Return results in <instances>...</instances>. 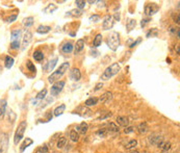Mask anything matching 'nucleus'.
Listing matches in <instances>:
<instances>
[{"label": "nucleus", "instance_id": "obj_1", "mask_svg": "<svg viewBox=\"0 0 180 153\" xmlns=\"http://www.w3.org/2000/svg\"><path fill=\"white\" fill-rule=\"evenodd\" d=\"M69 68H70V63H68V62L63 63V64L59 66V68L56 69V71H54L49 77H48V81L50 82V83H54V82H56V81H59V79H60V78L64 76V74L68 71Z\"/></svg>", "mask_w": 180, "mask_h": 153}, {"label": "nucleus", "instance_id": "obj_2", "mask_svg": "<svg viewBox=\"0 0 180 153\" xmlns=\"http://www.w3.org/2000/svg\"><path fill=\"white\" fill-rule=\"evenodd\" d=\"M120 70H121V66H120L118 63H114L112 65H110V67H107V68L105 69V71L103 72V74L101 75V79H102L103 81L110 80L112 77L117 75V74L120 72Z\"/></svg>", "mask_w": 180, "mask_h": 153}, {"label": "nucleus", "instance_id": "obj_3", "mask_svg": "<svg viewBox=\"0 0 180 153\" xmlns=\"http://www.w3.org/2000/svg\"><path fill=\"white\" fill-rule=\"evenodd\" d=\"M120 43H121L120 42V34L117 31L110 32L106 40V44L108 46V48L112 51H117L119 47H120Z\"/></svg>", "mask_w": 180, "mask_h": 153}, {"label": "nucleus", "instance_id": "obj_4", "mask_svg": "<svg viewBox=\"0 0 180 153\" xmlns=\"http://www.w3.org/2000/svg\"><path fill=\"white\" fill-rule=\"evenodd\" d=\"M26 128H27V122L26 121H22L18 125V128H17V130H16L15 135H14V144L15 145H18L19 143L23 139Z\"/></svg>", "mask_w": 180, "mask_h": 153}, {"label": "nucleus", "instance_id": "obj_5", "mask_svg": "<svg viewBox=\"0 0 180 153\" xmlns=\"http://www.w3.org/2000/svg\"><path fill=\"white\" fill-rule=\"evenodd\" d=\"M20 40H21V30L14 29L11 33V49L17 50L20 48Z\"/></svg>", "mask_w": 180, "mask_h": 153}, {"label": "nucleus", "instance_id": "obj_6", "mask_svg": "<svg viewBox=\"0 0 180 153\" xmlns=\"http://www.w3.org/2000/svg\"><path fill=\"white\" fill-rule=\"evenodd\" d=\"M66 85V82L63 80H59L53 83V85L51 87V96H57L59 95V93H62V91L64 90V87Z\"/></svg>", "mask_w": 180, "mask_h": 153}, {"label": "nucleus", "instance_id": "obj_7", "mask_svg": "<svg viewBox=\"0 0 180 153\" xmlns=\"http://www.w3.org/2000/svg\"><path fill=\"white\" fill-rule=\"evenodd\" d=\"M162 142H164V137H162V135L158 134V133H152L148 137V143L150 145H152V146L158 147Z\"/></svg>", "mask_w": 180, "mask_h": 153}, {"label": "nucleus", "instance_id": "obj_8", "mask_svg": "<svg viewBox=\"0 0 180 153\" xmlns=\"http://www.w3.org/2000/svg\"><path fill=\"white\" fill-rule=\"evenodd\" d=\"M158 9H159V6L156 3H147L145 5V15L149 18V17L156 14Z\"/></svg>", "mask_w": 180, "mask_h": 153}, {"label": "nucleus", "instance_id": "obj_9", "mask_svg": "<svg viewBox=\"0 0 180 153\" xmlns=\"http://www.w3.org/2000/svg\"><path fill=\"white\" fill-rule=\"evenodd\" d=\"M9 146V134L2 132L0 134V153H5Z\"/></svg>", "mask_w": 180, "mask_h": 153}, {"label": "nucleus", "instance_id": "obj_10", "mask_svg": "<svg viewBox=\"0 0 180 153\" xmlns=\"http://www.w3.org/2000/svg\"><path fill=\"white\" fill-rule=\"evenodd\" d=\"M115 24V20L114 18H112V16H110V15H107V16H105L104 20H103V29L104 30H110L112 28V26H114Z\"/></svg>", "mask_w": 180, "mask_h": 153}, {"label": "nucleus", "instance_id": "obj_11", "mask_svg": "<svg viewBox=\"0 0 180 153\" xmlns=\"http://www.w3.org/2000/svg\"><path fill=\"white\" fill-rule=\"evenodd\" d=\"M91 110H90L89 107H87V106H78L77 108H76L75 110H74V114H77L78 116L80 117H89L91 116Z\"/></svg>", "mask_w": 180, "mask_h": 153}, {"label": "nucleus", "instance_id": "obj_12", "mask_svg": "<svg viewBox=\"0 0 180 153\" xmlns=\"http://www.w3.org/2000/svg\"><path fill=\"white\" fill-rule=\"evenodd\" d=\"M31 41H32V33L30 31H26L22 38V50L27 48Z\"/></svg>", "mask_w": 180, "mask_h": 153}, {"label": "nucleus", "instance_id": "obj_13", "mask_svg": "<svg viewBox=\"0 0 180 153\" xmlns=\"http://www.w3.org/2000/svg\"><path fill=\"white\" fill-rule=\"evenodd\" d=\"M70 78L73 80V81H79L80 78H81V73H80L79 69H77V68L72 69L70 72Z\"/></svg>", "mask_w": 180, "mask_h": 153}, {"label": "nucleus", "instance_id": "obj_14", "mask_svg": "<svg viewBox=\"0 0 180 153\" xmlns=\"http://www.w3.org/2000/svg\"><path fill=\"white\" fill-rule=\"evenodd\" d=\"M73 49H74V46H73V44L71 43V42H66V43H64V44H63V46H62L63 53H66V54L71 53L72 51H73Z\"/></svg>", "mask_w": 180, "mask_h": 153}, {"label": "nucleus", "instance_id": "obj_15", "mask_svg": "<svg viewBox=\"0 0 180 153\" xmlns=\"http://www.w3.org/2000/svg\"><path fill=\"white\" fill-rule=\"evenodd\" d=\"M57 60H58V58H57V57H54L53 60H50V62H48L47 64H46V66L44 67V70H45V72H50V71H52L53 69H54L55 65H56Z\"/></svg>", "mask_w": 180, "mask_h": 153}, {"label": "nucleus", "instance_id": "obj_16", "mask_svg": "<svg viewBox=\"0 0 180 153\" xmlns=\"http://www.w3.org/2000/svg\"><path fill=\"white\" fill-rule=\"evenodd\" d=\"M83 48H85V41L82 39L78 40V41L76 42L75 46H74V53L77 54V53L81 52V51L83 50Z\"/></svg>", "mask_w": 180, "mask_h": 153}, {"label": "nucleus", "instance_id": "obj_17", "mask_svg": "<svg viewBox=\"0 0 180 153\" xmlns=\"http://www.w3.org/2000/svg\"><path fill=\"white\" fill-rule=\"evenodd\" d=\"M88 129H89L88 123L81 122V123L77 126V128H76V131H77L78 133H80V134H85V133L88 132Z\"/></svg>", "mask_w": 180, "mask_h": 153}, {"label": "nucleus", "instance_id": "obj_18", "mask_svg": "<svg viewBox=\"0 0 180 153\" xmlns=\"http://www.w3.org/2000/svg\"><path fill=\"white\" fill-rule=\"evenodd\" d=\"M117 123L120 126H122V127H127V126L129 125V120H128V118L125 116H119L118 118H117Z\"/></svg>", "mask_w": 180, "mask_h": 153}, {"label": "nucleus", "instance_id": "obj_19", "mask_svg": "<svg viewBox=\"0 0 180 153\" xmlns=\"http://www.w3.org/2000/svg\"><path fill=\"white\" fill-rule=\"evenodd\" d=\"M6 106H7L6 99H1L0 100V120L4 117L5 112H6Z\"/></svg>", "mask_w": 180, "mask_h": 153}, {"label": "nucleus", "instance_id": "obj_20", "mask_svg": "<svg viewBox=\"0 0 180 153\" xmlns=\"http://www.w3.org/2000/svg\"><path fill=\"white\" fill-rule=\"evenodd\" d=\"M137 131H139L141 134H144V133H146L149 131V126L146 122H142L141 124H139L137 126Z\"/></svg>", "mask_w": 180, "mask_h": 153}, {"label": "nucleus", "instance_id": "obj_21", "mask_svg": "<svg viewBox=\"0 0 180 153\" xmlns=\"http://www.w3.org/2000/svg\"><path fill=\"white\" fill-rule=\"evenodd\" d=\"M82 15V11H80V9H72V11H68L66 14L67 17H73V18H78V17H80Z\"/></svg>", "mask_w": 180, "mask_h": 153}, {"label": "nucleus", "instance_id": "obj_22", "mask_svg": "<svg viewBox=\"0 0 180 153\" xmlns=\"http://www.w3.org/2000/svg\"><path fill=\"white\" fill-rule=\"evenodd\" d=\"M112 99V92H105L102 96H101L100 101H101V102L107 103V102H110Z\"/></svg>", "mask_w": 180, "mask_h": 153}, {"label": "nucleus", "instance_id": "obj_23", "mask_svg": "<svg viewBox=\"0 0 180 153\" xmlns=\"http://www.w3.org/2000/svg\"><path fill=\"white\" fill-rule=\"evenodd\" d=\"M33 143V141H32L31 139H29V137H26L25 139H24V142L22 143V145L20 146V151L21 152H24V150H25L27 147H29L30 145Z\"/></svg>", "mask_w": 180, "mask_h": 153}, {"label": "nucleus", "instance_id": "obj_24", "mask_svg": "<svg viewBox=\"0 0 180 153\" xmlns=\"http://www.w3.org/2000/svg\"><path fill=\"white\" fill-rule=\"evenodd\" d=\"M99 99L96 98V97H91V98L87 99L85 102V106H87V107H90V106H94V105H96L97 103H98Z\"/></svg>", "mask_w": 180, "mask_h": 153}, {"label": "nucleus", "instance_id": "obj_25", "mask_svg": "<svg viewBox=\"0 0 180 153\" xmlns=\"http://www.w3.org/2000/svg\"><path fill=\"white\" fill-rule=\"evenodd\" d=\"M51 30L50 26H46V25H40L39 27L37 28V32L40 34H46Z\"/></svg>", "mask_w": 180, "mask_h": 153}, {"label": "nucleus", "instance_id": "obj_26", "mask_svg": "<svg viewBox=\"0 0 180 153\" xmlns=\"http://www.w3.org/2000/svg\"><path fill=\"white\" fill-rule=\"evenodd\" d=\"M137 26V21L134 19H129L127 21V24H126V28H127V31L130 32L132 29H134V27Z\"/></svg>", "mask_w": 180, "mask_h": 153}, {"label": "nucleus", "instance_id": "obj_27", "mask_svg": "<svg viewBox=\"0 0 180 153\" xmlns=\"http://www.w3.org/2000/svg\"><path fill=\"white\" fill-rule=\"evenodd\" d=\"M65 110H66V105L65 104H60L59 106H57L56 108L54 110V116L55 117H59V116H62L63 114H64Z\"/></svg>", "mask_w": 180, "mask_h": 153}, {"label": "nucleus", "instance_id": "obj_28", "mask_svg": "<svg viewBox=\"0 0 180 153\" xmlns=\"http://www.w3.org/2000/svg\"><path fill=\"white\" fill-rule=\"evenodd\" d=\"M107 131L108 132H118L120 129H119V127L117 126V124H115L114 122H110V123L107 124Z\"/></svg>", "mask_w": 180, "mask_h": 153}, {"label": "nucleus", "instance_id": "obj_29", "mask_svg": "<svg viewBox=\"0 0 180 153\" xmlns=\"http://www.w3.org/2000/svg\"><path fill=\"white\" fill-rule=\"evenodd\" d=\"M15 60L14 58L11 56H9V55H7V56H5V60H4V66L6 69H11V67H13V65H14Z\"/></svg>", "mask_w": 180, "mask_h": 153}, {"label": "nucleus", "instance_id": "obj_30", "mask_svg": "<svg viewBox=\"0 0 180 153\" xmlns=\"http://www.w3.org/2000/svg\"><path fill=\"white\" fill-rule=\"evenodd\" d=\"M33 22H34L33 17H27V18H25L23 20V26L28 28V27H30V26L33 25Z\"/></svg>", "mask_w": 180, "mask_h": 153}, {"label": "nucleus", "instance_id": "obj_31", "mask_svg": "<svg viewBox=\"0 0 180 153\" xmlns=\"http://www.w3.org/2000/svg\"><path fill=\"white\" fill-rule=\"evenodd\" d=\"M32 56H33V58L37 62H41V60H44V53L41 50H36L33 52V54H32Z\"/></svg>", "mask_w": 180, "mask_h": 153}, {"label": "nucleus", "instance_id": "obj_32", "mask_svg": "<svg viewBox=\"0 0 180 153\" xmlns=\"http://www.w3.org/2000/svg\"><path fill=\"white\" fill-rule=\"evenodd\" d=\"M137 146V139H131L127 144L125 145V149L127 150H134V148Z\"/></svg>", "mask_w": 180, "mask_h": 153}, {"label": "nucleus", "instance_id": "obj_33", "mask_svg": "<svg viewBox=\"0 0 180 153\" xmlns=\"http://www.w3.org/2000/svg\"><path fill=\"white\" fill-rule=\"evenodd\" d=\"M101 43H102V34L98 33L95 37V39H94L93 45H94V47H95V48H97V47H99V46L101 45Z\"/></svg>", "mask_w": 180, "mask_h": 153}, {"label": "nucleus", "instance_id": "obj_34", "mask_svg": "<svg viewBox=\"0 0 180 153\" xmlns=\"http://www.w3.org/2000/svg\"><path fill=\"white\" fill-rule=\"evenodd\" d=\"M69 137H70V139L72 142H78L79 141V133L76 130H71Z\"/></svg>", "mask_w": 180, "mask_h": 153}, {"label": "nucleus", "instance_id": "obj_35", "mask_svg": "<svg viewBox=\"0 0 180 153\" xmlns=\"http://www.w3.org/2000/svg\"><path fill=\"white\" fill-rule=\"evenodd\" d=\"M67 144V139L65 137H59V139L57 141V144H56V147L58 149H63Z\"/></svg>", "mask_w": 180, "mask_h": 153}, {"label": "nucleus", "instance_id": "obj_36", "mask_svg": "<svg viewBox=\"0 0 180 153\" xmlns=\"http://www.w3.org/2000/svg\"><path fill=\"white\" fill-rule=\"evenodd\" d=\"M56 9H57V6H56V5L53 4V3H50V4H48L47 6L45 7L44 11H45V13H48V14H49V13H53V11H56Z\"/></svg>", "mask_w": 180, "mask_h": 153}, {"label": "nucleus", "instance_id": "obj_37", "mask_svg": "<svg viewBox=\"0 0 180 153\" xmlns=\"http://www.w3.org/2000/svg\"><path fill=\"white\" fill-rule=\"evenodd\" d=\"M158 147H159L162 151H169L170 149H171V143L170 142H162Z\"/></svg>", "mask_w": 180, "mask_h": 153}, {"label": "nucleus", "instance_id": "obj_38", "mask_svg": "<svg viewBox=\"0 0 180 153\" xmlns=\"http://www.w3.org/2000/svg\"><path fill=\"white\" fill-rule=\"evenodd\" d=\"M158 34V31H157V28H151L148 32H147L146 37L147 38H153V37H157Z\"/></svg>", "mask_w": 180, "mask_h": 153}, {"label": "nucleus", "instance_id": "obj_39", "mask_svg": "<svg viewBox=\"0 0 180 153\" xmlns=\"http://www.w3.org/2000/svg\"><path fill=\"white\" fill-rule=\"evenodd\" d=\"M46 94H47V90L43 89L41 92H39V93L37 94V97H36V99H37V100H43V99L46 97Z\"/></svg>", "mask_w": 180, "mask_h": 153}, {"label": "nucleus", "instance_id": "obj_40", "mask_svg": "<svg viewBox=\"0 0 180 153\" xmlns=\"http://www.w3.org/2000/svg\"><path fill=\"white\" fill-rule=\"evenodd\" d=\"M107 134H108V131H107L106 128H101V129H99V130L97 131V135L100 137H105Z\"/></svg>", "mask_w": 180, "mask_h": 153}, {"label": "nucleus", "instance_id": "obj_41", "mask_svg": "<svg viewBox=\"0 0 180 153\" xmlns=\"http://www.w3.org/2000/svg\"><path fill=\"white\" fill-rule=\"evenodd\" d=\"M26 67H27L28 71H30V72H33V73H36V71H37L36 66H34V65L32 64L30 60H27V62H26Z\"/></svg>", "mask_w": 180, "mask_h": 153}, {"label": "nucleus", "instance_id": "obj_42", "mask_svg": "<svg viewBox=\"0 0 180 153\" xmlns=\"http://www.w3.org/2000/svg\"><path fill=\"white\" fill-rule=\"evenodd\" d=\"M85 1H83V0H76L75 1V4H76V6L78 7V9H80L81 11L82 9H85Z\"/></svg>", "mask_w": 180, "mask_h": 153}, {"label": "nucleus", "instance_id": "obj_43", "mask_svg": "<svg viewBox=\"0 0 180 153\" xmlns=\"http://www.w3.org/2000/svg\"><path fill=\"white\" fill-rule=\"evenodd\" d=\"M103 116H100L98 118V120H100V121H103V120H105V119H107V118H110V117H112V114L110 112H103Z\"/></svg>", "mask_w": 180, "mask_h": 153}, {"label": "nucleus", "instance_id": "obj_44", "mask_svg": "<svg viewBox=\"0 0 180 153\" xmlns=\"http://www.w3.org/2000/svg\"><path fill=\"white\" fill-rule=\"evenodd\" d=\"M34 153H48V149H47V147H46V145H44L43 147L38 148Z\"/></svg>", "mask_w": 180, "mask_h": 153}, {"label": "nucleus", "instance_id": "obj_45", "mask_svg": "<svg viewBox=\"0 0 180 153\" xmlns=\"http://www.w3.org/2000/svg\"><path fill=\"white\" fill-rule=\"evenodd\" d=\"M15 119H16V115H15V112H13V110H9V121L14 122Z\"/></svg>", "mask_w": 180, "mask_h": 153}, {"label": "nucleus", "instance_id": "obj_46", "mask_svg": "<svg viewBox=\"0 0 180 153\" xmlns=\"http://www.w3.org/2000/svg\"><path fill=\"white\" fill-rule=\"evenodd\" d=\"M149 22H150V18H145V19H143V20L141 21V26H142V27H145V26H146Z\"/></svg>", "mask_w": 180, "mask_h": 153}, {"label": "nucleus", "instance_id": "obj_47", "mask_svg": "<svg viewBox=\"0 0 180 153\" xmlns=\"http://www.w3.org/2000/svg\"><path fill=\"white\" fill-rule=\"evenodd\" d=\"M90 20L93 21V22H98V21L100 20V17H99L98 15H93V16L90 17Z\"/></svg>", "mask_w": 180, "mask_h": 153}, {"label": "nucleus", "instance_id": "obj_48", "mask_svg": "<svg viewBox=\"0 0 180 153\" xmlns=\"http://www.w3.org/2000/svg\"><path fill=\"white\" fill-rule=\"evenodd\" d=\"M134 131V127H132V126H127L126 127V129L124 130V132L125 133H131Z\"/></svg>", "mask_w": 180, "mask_h": 153}, {"label": "nucleus", "instance_id": "obj_49", "mask_svg": "<svg viewBox=\"0 0 180 153\" xmlns=\"http://www.w3.org/2000/svg\"><path fill=\"white\" fill-rule=\"evenodd\" d=\"M141 41H142V39H137V41H135V42H133V43L131 44V45H130L129 47H130V48H134V47L137 45V44H139V43H141Z\"/></svg>", "mask_w": 180, "mask_h": 153}, {"label": "nucleus", "instance_id": "obj_50", "mask_svg": "<svg viewBox=\"0 0 180 153\" xmlns=\"http://www.w3.org/2000/svg\"><path fill=\"white\" fill-rule=\"evenodd\" d=\"M102 87H103V83H102V82H99V83H97V85H96V87H95V89H94V91H95V92L99 91V90H100Z\"/></svg>", "mask_w": 180, "mask_h": 153}, {"label": "nucleus", "instance_id": "obj_51", "mask_svg": "<svg viewBox=\"0 0 180 153\" xmlns=\"http://www.w3.org/2000/svg\"><path fill=\"white\" fill-rule=\"evenodd\" d=\"M16 19H17V15H13V16H11L9 19H7V22H9V23L14 22V21L16 20Z\"/></svg>", "mask_w": 180, "mask_h": 153}, {"label": "nucleus", "instance_id": "obj_52", "mask_svg": "<svg viewBox=\"0 0 180 153\" xmlns=\"http://www.w3.org/2000/svg\"><path fill=\"white\" fill-rule=\"evenodd\" d=\"M112 18H114V20H116V21H120V13H116Z\"/></svg>", "mask_w": 180, "mask_h": 153}, {"label": "nucleus", "instance_id": "obj_53", "mask_svg": "<svg viewBox=\"0 0 180 153\" xmlns=\"http://www.w3.org/2000/svg\"><path fill=\"white\" fill-rule=\"evenodd\" d=\"M174 22L179 24V14H177L176 16H174Z\"/></svg>", "mask_w": 180, "mask_h": 153}, {"label": "nucleus", "instance_id": "obj_54", "mask_svg": "<svg viewBox=\"0 0 180 153\" xmlns=\"http://www.w3.org/2000/svg\"><path fill=\"white\" fill-rule=\"evenodd\" d=\"M129 153H139V152L137 150H132V151H130Z\"/></svg>", "mask_w": 180, "mask_h": 153}, {"label": "nucleus", "instance_id": "obj_55", "mask_svg": "<svg viewBox=\"0 0 180 153\" xmlns=\"http://www.w3.org/2000/svg\"><path fill=\"white\" fill-rule=\"evenodd\" d=\"M160 153H169V151H162Z\"/></svg>", "mask_w": 180, "mask_h": 153}]
</instances>
